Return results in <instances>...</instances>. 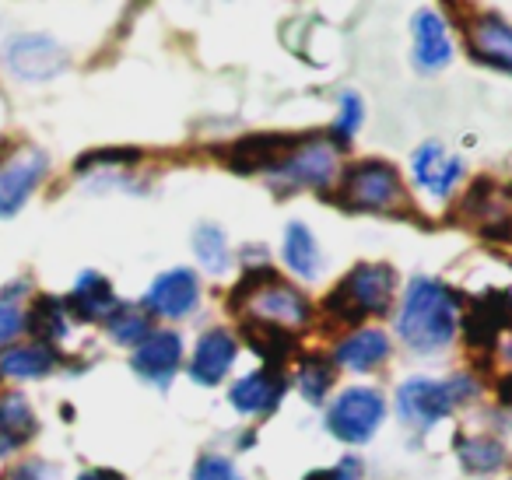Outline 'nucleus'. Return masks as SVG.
<instances>
[{
  "instance_id": "obj_3",
  "label": "nucleus",
  "mask_w": 512,
  "mask_h": 480,
  "mask_svg": "<svg viewBox=\"0 0 512 480\" xmlns=\"http://www.w3.org/2000/svg\"><path fill=\"white\" fill-rule=\"evenodd\" d=\"M393 270L383 267V263H362V267L351 270L348 281H341L323 302V312L334 323L348 326L358 323L362 316H372V312H386L393 302Z\"/></svg>"
},
{
  "instance_id": "obj_32",
  "label": "nucleus",
  "mask_w": 512,
  "mask_h": 480,
  "mask_svg": "<svg viewBox=\"0 0 512 480\" xmlns=\"http://www.w3.org/2000/svg\"><path fill=\"white\" fill-rule=\"evenodd\" d=\"M193 480H242L235 473V466L228 463L225 456H200L197 459V470H193Z\"/></svg>"
},
{
  "instance_id": "obj_34",
  "label": "nucleus",
  "mask_w": 512,
  "mask_h": 480,
  "mask_svg": "<svg viewBox=\"0 0 512 480\" xmlns=\"http://www.w3.org/2000/svg\"><path fill=\"white\" fill-rule=\"evenodd\" d=\"M137 158V151H99V155H88V158H81L78 162V169H92L95 162H134Z\"/></svg>"
},
{
  "instance_id": "obj_35",
  "label": "nucleus",
  "mask_w": 512,
  "mask_h": 480,
  "mask_svg": "<svg viewBox=\"0 0 512 480\" xmlns=\"http://www.w3.org/2000/svg\"><path fill=\"white\" fill-rule=\"evenodd\" d=\"M11 480H46V477H43V470H39V466H18Z\"/></svg>"
},
{
  "instance_id": "obj_11",
  "label": "nucleus",
  "mask_w": 512,
  "mask_h": 480,
  "mask_svg": "<svg viewBox=\"0 0 512 480\" xmlns=\"http://www.w3.org/2000/svg\"><path fill=\"white\" fill-rule=\"evenodd\" d=\"M179 361H183V337L169 330H155L144 344H137L130 365L141 379L155 382V386H169Z\"/></svg>"
},
{
  "instance_id": "obj_12",
  "label": "nucleus",
  "mask_w": 512,
  "mask_h": 480,
  "mask_svg": "<svg viewBox=\"0 0 512 480\" xmlns=\"http://www.w3.org/2000/svg\"><path fill=\"white\" fill-rule=\"evenodd\" d=\"M295 144H299V137H285V134L260 137L256 134V137H242V141L221 148V158L228 162V169H239V172H256V169L274 172L278 162L295 148Z\"/></svg>"
},
{
  "instance_id": "obj_14",
  "label": "nucleus",
  "mask_w": 512,
  "mask_h": 480,
  "mask_svg": "<svg viewBox=\"0 0 512 480\" xmlns=\"http://www.w3.org/2000/svg\"><path fill=\"white\" fill-rule=\"evenodd\" d=\"M285 396V379H281L274 368H260V372H249L228 389V403L242 414H267V410L278 407V400Z\"/></svg>"
},
{
  "instance_id": "obj_26",
  "label": "nucleus",
  "mask_w": 512,
  "mask_h": 480,
  "mask_svg": "<svg viewBox=\"0 0 512 480\" xmlns=\"http://www.w3.org/2000/svg\"><path fill=\"white\" fill-rule=\"evenodd\" d=\"M456 456H460L463 470L484 477V473H495L505 463V449L495 438H460L456 445Z\"/></svg>"
},
{
  "instance_id": "obj_5",
  "label": "nucleus",
  "mask_w": 512,
  "mask_h": 480,
  "mask_svg": "<svg viewBox=\"0 0 512 480\" xmlns=\"http://www.w3.org/2000/svg\"><path fill=\"white\" fill-rule=\"evenodd\" d=\"M383 417H386L383 396L369 386H355V389H348V393L337 396V403L327 414V428L334 431L341 442L362 445L376 435Z\"/></svg>"
},
{
  "instance_id": "obj_19",
  "label": "nucleus",
  "mask_w": 512,
  "mask_h": 480,
  "mask_svg": "<svg viewBox=\"0 0 512 480\" xmlns=\"http://www.w3.org/2000/svg\"><path fill=\"white\" fill-rule=\"evenodd\" d=\"M36 435V414H32L29 400L22 393H4L0 396V456L15 452Z\"/></svg>"
},
{
  "instance_id": "obj_24",
  "label": "nucleus",
  "mask_w": 512,
  "mask_h": 480,
  "mask_svg": "<svg viewBox=\"0 0 512 480\" xmlns=\"http://www.w3.org/2000/svg\"><path fill=\"white\" fill-rule=\"evenodd\" d=\"M285 260H288V267L299 277H306V281L320 274V246H316L313 232H309L302 221H292V225L285 228Z\"/></svg>"
},
{
  "instance_id": "obj_31",
  "label": "nucleus",
  "mask_w": 512,
  "mask_h": 480,
  "mask_svg": "<svg viewBox=\"0 0 512 480\" xmlns=\"http://www.w3.org/2000/svg\"><path fill=\"white\" fill-rule=\"evenodd\" d=\"M358 123H362V99H358V95H344V99H341V116H337V123H334L337 144L348 141V137L358 130Z\"/></svg>"
},
{
  "instance_id": "obj_36",
  "label": "nucleus",
  "mask_w": 512,
  "mask_h": 480,
  "mask_svg": "<svg viewBox=\"0 0 512 480\" xmlns=\"http://www.w3.org/2000/svg\"><path fill=\"white\" fill-rule=\"evenodd\" d=\"M78 480H123V477L116 470H85Z\"/></svg>"
},
{
  "instance_id": "obj_20",
  "label": "nucleus",
  "mask_w": 512,
  "mask_h": 480,
  "mask_svg": "<svg viewBox=\"0 0 512 480\" xmlns=\"http://www.w3.org/2000/svg\"><path fill=\"white\" fill-rule=\"evenodd\" d=\"M57 368V351L46 344H18L0 354V375L8 379H43Z\"/></svg>"
},
{
  "instance_id": "obj_8",
  "label": "nucleus",
  "mask_w": 512,
  "mask_h": 480,
  "mask_svg": "<svg viewBox=\"0 0 512 480\" xmlns=\"http://www.w3.org/2000/svg\"><path fill=\"white\" fill-rule=\"evenodd\" d=\"M46 176V155L39 148H18L0 162V218H15Z\"/></svg>"
},
{
  "instance_id": "obj_2",
  "label": "nucleus",
  "mask_w": 512,
  "mask_h": 480,
  "mask_svg": "<svg viewBox=\"0 0 512 480\" xmlns=\"http://www.w3.org/2000/svg\"><path fill=\"white\" fill-rule=\"evenodd\" d=\"M232 312H253V319L260 323H274L281 330H295V326H306L313 309L309 302L292 288V284L281 281L274 270H253L239 281V288L228 295Z\"/></svg>"
},
{
  "instance_id": "obj_6",
  "label": "nucleus",
  "mask_w": 512,
  "mask_h": 480,
  "mask_svg": "<svg viewBox=\"0 0 512 480\" xmlns=\"http://www.w3.org/2000/svg\"><path fill=\"white\" fill-rule=\"evenodd\" d=\"M337 172V144L334 141H299L285 158L278 162V169L271 172L278 183L285 186H309V190H323Z\"/></svg>"
},
{
  "instance_id": "obj_23",
  "label": "nucleus",
  "mask_w": 512,
  "mask_h": 480,
  "mask_svg": "<svg viewBox=\"0 0 512 480\" xmlns=\"http://www.w3.org/2000/svg\"><path fill=\"white\" fill-rule=\"evenodd\" d=\"M25 330L36 337V344H46L50 347L53 340H64L67 337V309L64 302L57 298H36L32 309L25 312Z\"/></svg>"
},
{
  "instance_id": "obj_28",
  "label": "nucleus",
  "mask_w": 512,
  "mask_h": 480,
  "mask_svg": "<svg viewBox=\"0 0 512 480\" xmlns=\"http://www.w3.org/2000/svg\"><path fill=\"white\" fill-rule=\"evenodd\" d=\"M109 333H113L116 344H144L151 337V316L144 309H134V305H120L113 316L106 319Z\"/></svg>"
},
{
  "instance_id": "obj_18",
  "label": "nucleus",
  "mask_w": 512,
  "mask_h": 480,
  "mask_svg": "<svg viewBox=\"0 0 512 480\" xmlns=\"http://www.w3.org/2000/svg\"><path fill=\"white\" fill-rule=\"evenodd\" d=\"M509 316H512L509 298L484 295L481 302L470 305L467 319H463V337H467L470 347H488V344H495V337L505 330Z\"/></svg>"
},
{
  "instance_id": "obj_10",
  "label": "nucleus",
  "mask_w": 512,
  "mask_h": 480,
  "mask_svg": "<svg viewBox=\"0 0 512 480\" xmlns=\"http://www.w3.org/2000/svg\"><path fill=\"white\" fill-rule=\"evenodd\" d=\"M200 298V284L193 277V270H169L162 274L155 284L148 288L144 295V312H155V316L165 319H179V316H190L193 305Z\"/></svg>"
},
{
  "instance_id": "obj_17",
  "label": "nucleus",
  "mask_w": 512,
  "mask_h": 480,
  "mask_svg": "<svg viewBox=\"0 0 512 480\" xmlns=\"http://www.w3.org/2000/svg\"><path fill=\"white\" fill-rule=\"evenodd\" d=\"M235 361V337L225 330H211L200 337L197 351H193V361H190V375L193 382L200 386H214L228 375Z\"/></svg>"
},
{
  "instance_id": "obj_9",
  "label": "nucleus",
  "mask_w": 512,
  "mask_h": 480,
  "mask_svg": "<svg viewBox=\"0 0 512 480\" xmlns=\"http://www.w3.org/2000/svg\"><path fill=\"white\" fill-rule=\"evenodd\" d=\"M456 407V389L435 379H407L397 389V410L414 428H432Z\"/></svg>"
},
{
  "instance_id": "obj_21",
  "label": "nucleus",
  "mask_w": 512,
  "mask_h": 480,
  "mask_svg": "<svg viewBox=\"0 0 512 480\" xmlns=\"http://www.w3.org/2000/svg\"><path fill=\"white\" fill-rule=\"evenodd\" d=\"M386 354H390V340L379 330H358L337 347V361L344 368H355V372H369V368L383 365Z\"/></svg>"
},
{
  "instance_id": "obj_30",
  "label": "nucleus",
  "mask_w": 512,
  "mask_h": 480,
  "mask_svg": "<svg viewBox=\"0 0 512 480\" xmlns=\"http://www.w3.org/2000/svg\"><path fill=\"white\" fill-rule=\"evenodd\" d=\"M22 291H25V284H15V288H8L0 295V347H8L25 326V309H22V302H18Z\"/></svg>"
},
{
  "instance_id": "obj_4",
  "label": "nucleus",
  "mask_w": 512,
  "mask_h": 480,
  "mask_svg": "<svg viewBox=\"0 0 512 480\" xmlns=\"http://www.w3.org/2000/svg\"><path fill=\"white\" fill-rule=\"evenodd\" d=\"M344 204L355 211H379V214H404L407 193L397 169L386 162H358L341 179Z\"/></svg>"
},
{
  "instance_id": "obj_29",
  "label": "nucleus",
  "mask_w": 512,
  "mask_h": 480,
  "mask_svg": "<svg viewBox=\"0 0 512 480\" xmlns=\"http://www.w3.org/2000/svg\"><path fill=\"white\" fill-rule=\"evenodd\" d=\"M334 375H337V368L330 365V358L309 354V358H302L299 375H295V379H299V389L309 403H320L323 396L330 393V386H334Z\"/></svg>"
},
{
  "instance_id": "obj_13",
  "label": "nucleus",
  "mask_w": 512,
  "mask_h": 480,
  "mask_svg": "<svg viewBox=\"0 0 512 480\" xmlns=\"http://www.w3.org/2000/svg\"><path fill=\"white\" fill-rule=\"evenodd\" d=\"M411 172L421 190L435 193V197H449L456 179L463 176V162L460 158H449L442 151V144H421L411 158Z\"/></svg>"
},
{
  "instance_id": "obj_1",
  "label": "nucleus",
  "mask_w": 512,
  "mask_h": 480,
  "mask_svg": "<svg viewBox=\"0 0 512 480\" xmlns=\"http://www.w3.org/2000/svg\"><path fill=\"white\" fill-rule=\"evenodd\" d=\"M456 319H460V305L456 295L442 281L432 277H418L407 284L404 309L397 316L400 340L414 351H442L449 340L456 337Z\"/></svg>"
},
{
  "instance_id": "obj_7",
  "label": "nucleus",
  "mask_w": 512,
  "mask_h": 480,
  "mask_svg": "<svg viewBox=\"0 0 512 480\" xmlns=\"http://www.w3.org/2000/svg\"><path fill=\"white\" fill-rule=\"evenodd\" d=\"M4 64L22 81H50L67 67V53L50 36H15L4 46Z\"/></svg>"
},
{
  "instance_id": "obj_22",
  "label": "nucleus",
  "mask_w": 512,
  "mask_h": 480,
  "mask_svg": "<svg viewBox=\"0 0 512 480\" xmlns=\"http://www.w3.org/2000/svg\"><path fill=\"white\" fill-rule=\"evenodd\" d=\"M470 46L481 60L502 67V71H512V29L505 22H495V18H481V22L470 29Z\"/></svg>"
},
{
  "instance_id": "obj_16",
  "label": "nucleus",
  "mask_w": 512,
  "mask_h": 480,
  "mask_svg": "<svg viewBox=\"0 0 512 480\" xmlns=\"http://www.w3.org/2000/svg\"><path fill=\"white\" fill-rule=\"evenodd\" d=\"M64 309L74 312L78 319H85V323H106V319L120 309V302H116V295H113V284H109L102 274H92V270H88V274L78 277V284H74Z\"/></svg>"
},
{
  "instance_id": "obj_33",
  "label": "nucleus",
  "mask_w": 512,
  "mask_h": 480,
  "mask_svg": "<svg viewBox=\"0 0 512 480\" xmlns=\"http://www.w3.org/2000/svg\"><path fill=\"white\" fill-rule=\"evenodd\" d=\"M362 477V463L358 459H341L334 470H316L306 480H358Z\"/></svg>"
},
{
  "instance_id": "obj_27",
  "label": "nucleus",
  "mask_w": 512,
  "mask_h": 480,
  "mask_svg": "<svg viewBox=\"0 0 512 480\" xmlns=\"http://www.w3.org/2000/svg\"><path fill=\"white\" fill-rule=\"evenodd\" d=\"M193 249H197V260H200V267H207V274H225L228 263H232L228 242L218 225H200L197 232H193Z\"/></svg>"
},
{
  "instance_id": "obj_15",
  "label": "nucleus",
  "mask_w": 512,
  "mask_h": 480,
  "mask_svg": "<svg viewBox=\"0 0 512 480\" xmlns=\"http://www.w3.org/2000/svg\"><path fill=\"white\" fill-rule=\"evenodd\" d=\"M453 60V43H449L446 22L435 11H418L414 15V64L421 71H442Z\"/></svg>"
},
{
  "instance_id": "obj_25",
  "label": "nucleus",
  "mask_w": 512,
  "mask_h": 480,
  "mask_svg": "<svg viewBox=\"0 0 512 480\" xmlns=\"http://www.w3.org/2000/svg\"><path fill=\"white\" fill-rule=\"evenodd\" d=\"M242 333H246V340L253 344V351L260 354V358L271 361V365H278V361L292 351V333L281 330V326H274V323L246 319V323H242Z\"/></svg>"
}]
</instances>
